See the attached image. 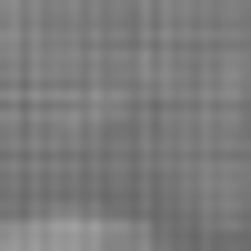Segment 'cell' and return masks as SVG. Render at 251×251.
<instances>
[{
	"instance_id": "6da1fadb",
	"label": "cell",
	"mask_w": 251,
	"mask_h": 251,
	"mask_svg": "<svg viewBox=\"0 0 251 251\" xmlns=\"http://www.w3.org/2000/svg\"><path fill=\"white\" fill-rule=\"evenodd\" d=\"M0 251H171V241L131 211H10Z\"/></svg>"
}]
</instances>
